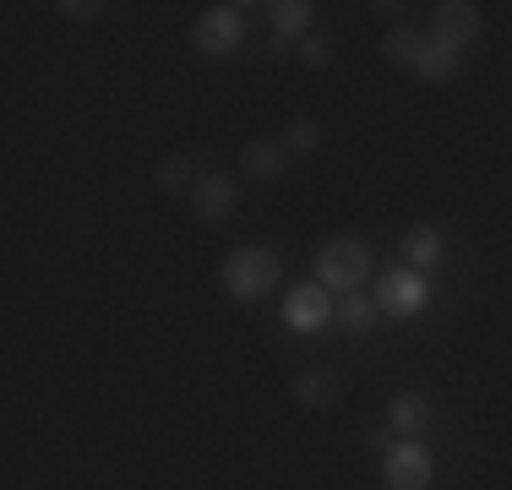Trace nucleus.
I'll use <instances>...</instances> for the list:
<instances>
[{
	"mask_svg": "<svg viewBox=\"0 0 512 490\" xmlns=\"http://www.w3.org/2000/svg\"><path fill=\"white\" fill-rule=\"evenodd\" d=\"M371 273H376V256L365 240H327L316 251V284L327 294H360Z\"/></svg>",
	"mask_w": 512,
	"mask_h": 490,
	"instance_id": "f257e3e1",
	"label": "nucleus"
},
{
	"mask_svg": "<svg viewBox=\"0 0 512 490\" xmlns=\"http://www.w3.org/2000/svg\"><path fill=\"white\" fill-rule=\"evenodd\" d=\"M278 278H284V262H278L267 245H240L224 262V289L235 294V300H262L267 289H278Z\"/></svg>",
	"mask_w": 512,
	"mask_h": 490,
	"instance_id": "f03ea898",
	"label": "nucleus"
},
{
	"mask_svg": "<svg viewBox=\"0 0 512 490\" xmlns=\"http://www.w3.org/2000/svg\"><path fill=\"white\" fill-rule=\"evenodd\" d=\"M240 39H246V6H213V11H202L197 28H191V44L213 60L235 55Z\"/></svg>",
	"mask_w": 512,
	"mask_h": 490,
	"instance_id": "7ed1b4c3",
	"label": "nucleus"
},
{
	"mask_svg": "<svg viewBox=\"0 0 512 490\" xmlns=\"http://www.w3.org/2000/svg\"><path fill=\"white\" fill-rule=\"evenodd\" d=\"M376 305H382V316H398V322H409V316H420L425 305H431V278L414 273V267H393V273H382Z\"/></svg>",
	"mask_w": 512,
	"mask_h": 490,
	"instance_id": "20e7f679",
	"label": "nucleus"
},
{
	"mask_svg": "<svg viewBox=\"0 0 512 490\" xmlns=\"http://www.w3.org/2000/svg\"><path fill=\"white\" fill-rule=\"evenodd\" d=\"M333 322H338V305H333V294H327L322 284H300L284 300V327L300 333V338L322 333V327H333Z\"/></svg>",
	"mask_w": 512,
	"mask_h": 490,
	"instance_id": "39448f33",
	"label": "nucleus"
},
{
	"mask_svg": "<svg viewBox=\"0 0 512 490\" xmlns=\"http://www.w3.org/2000/svg\"><path fill=\"white\" fill-rule=\"evenodd\" d=\"M382 474H387V490H425L436 474V463H431V452L420 447V436H404L398 447H387Z\"/></svg>",
	"mask_w": 512,
	"mask_h": 490,
	"instance_id": "423d86ee",
	"label": "nucleus"
},
{
	"mask_svg": "<svg viewBox=\"0 0 512 490\" xmlns=\"http://www.w3.org/2000/svg\"><path fill=\"white\" fill-rule=\"evenodd\" d=\"M436 39H447L453 49H469L480 39V6L474 0H442L436 6Z\"/></svg>",
	"mask_w": 512,
	"mask_h": 490,
	"instance_id": "0eeeda50",
	"label": "nucleus"
},
{
	"mask_svg": "<svg viewBox=\"0 0 512 490\" xmlns=\"http://www.w3.org/2000/svg\"><path fill=\"white\" fill-rule=\"evenodd\" d=\"M235 202H240V186L229 175H202L197 191H191V213L207 218V224H213V218H229Z\"/></svg>",
	"mask_w": 512,
	"mask_h": 490,
	"instance_id": "6e6552de",
	"label": "nucleus"
},
{
	"mask_svg": "<svg viewBox=\"0 0 512 490\" xmlns=\"http://www.w3.org/2000/svg\"><path fill=\"white\" fill-rule=\"evenodd\" d=\"M240 164H246L251 180H278V175H284V164H289V142L284 137H256V142H246Z\"/></svg>",
	"mask_w": 512,
	"mask_h": 490,
	"instance_id": "1a4fd4ad",
	"label": "nucleus"
},
{
	"mask_svg": "<svg viewBox=\"0 0 512 490\" xmlns=\"http://www.w3.org/2000/svg\"><path fill=\"white\" fill-rule=\"evenodd\" d=\"M458 66H463V49H453L447 39H425L420 44V60H414V71H420L425 82H447V77H458Z\"/></svg>",
	"mask_w": 512,
	"mask_h": 490,
	"instance_id": "9d476101",
	"label": "nucleus"
},
{
	"mask_svg": "<svg viewBox=\"0 0 512 490\" xmlns=\"http://www.w3.org/2000/svg\"><path fill=\"white\" fill-rule=\"evenodd\" d=\"M387 425H393L398 436H420L425 425H431V398H425V392H398V398L387 403Z\"/></svg>",
	"mask_w": 512,
	"mask_h": 490,
	"instance_id": "9b49d317",
	"label": "nucleus"
},
{
	"mask_svg": "<svg viewBox=\"0 0 512 490\" xmlns=\"http://www.w3.org/2000/svg\"><path fill=\"white\" fill-rule=\"evenodd\" d=\"M311 0H273L267 6V22H273V33H278V44H289V39H306L311 33Z\"/></svg>",
	"mask_w": 512,
	"mask_h": 490,
	"instance_id": "f8f14e48",
	"label": "nucleus"
},
{
	"mask_svg": "<svg viewBox=\"0 0 512 490\" xmlns=\"http://www.w3.org/2000/svg\"><path fill=\"white\" fill-rule=\"evenodd\" d=\"M436 262H442V229L414 224L409 235H404V267H414V273H431Z\"/></svg>",
	"mask_w": 512,
	"mask_h": 490,
	"instance_id": "ddd939ff",
	"label": "nucleus"
},
{
	"mask_svg": "<svg viewBox=\"0 0 512 490\" xmlns=\"http://www.w3.org/2000/svg\"><path fill=\"white\" fill-rule=\"evenodd\" d=\"M153 180H158V191L164 196H175V191H197V169H191V158H180V153H164L153 164Z\"/></svg>",
	"mask_w": 512,
	"mask_h": 490,
	"instance_id": "4468645a",
	"label": "nucleus"
},
{
	"mask_svg": "<svg viewBox=\"0 0 512 490\" xmlns=\"http://www.w3.org/2000/svg\"><path fill=\"white\" fill-rule=\"evenodd\" d=\"M295 403H306V409H327V403H338V376L333 371H300L295 376Z\"/></svg>",
	"mask_w": 512,
	"mask_h": 490,
	"instance_id": "2eb2a0df",
	"label": "nucleus"
},
{
	"mask_svg": "<svg viewBox=\"0 0 512 490\" xmlns=\"http://www.w3.org/2000/svg\"><path fill=\"white\" fill-rule=\"evenodd\" d=\"M376 316H382V305L365 300V294H344V305H338V327H344V333H355V338L371 333Z\"/></svg>",
	"mask_w": 512,
	"mask_h": 490,
	"instance_id": "dca6fc26",
	"label": "nucleus"
},
{
	"mask_svg": "<svg viewBox=\"0 0 512 490\" xmlns=\"http://www.w3.org/2000/svg\"><path fill=\"white\" fill-rule=\"evenodd\" d=\"M420 44H425V33H414V28H393V33L382 39V55L393 60V66L414 71V60H420Z\"/></svg>",
	"mask_w": 512,
	"mask_h": 490,
	"instance_id": "f3484780",
	"label": "nucleus"
},
{
	"mask_svg": "<svg viewBox=\"0 0 512 490\" xmlns=\"http://www.w3.org/2000/svg\"><path fill=\"white\" fill-rule=\"evenodd\" d=\"M284 142H289V153H311V147H322V126H316L311 115H295L284 131Z\"/></svg>",
	"mask_w": 512,
	"mask_h": 490,
	"instance_id": "a211bd4d",
	"label": "nucleus"
},
{
	"mask_svg": "<svg viewBox=\"0 0 512 490\" xmlns=\"http://www.w3.org/2000/svg\"><path fill=\"white\" fill-rule=\"evenodd\" d=\"M295 55H300V66L322 71L327 60H333V49H327V39H322V33H306V39H300V49H295Z\"/></svg>",
	"mask_w": 512,
	"mask_h": 490,
	"instance_id": "6ab92c4d",
	"label": "nucleus"
},
{
	"mask_svg": "<svg viewBox=\"0 0 512 490\" xmlns=\"http://www.w3.org/2000/svg\"><path fill=\"white\" fill-rule=\"evenodd\" d=\"M55 11H60V17H71V22H93L104 11V0H60Z\"/></svg>",
	"mask_w": 512,
	"mask_h": 490,
	"instance_id": "aec40b11",
	"label": "nucleus"
}]
</instances>
